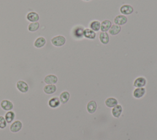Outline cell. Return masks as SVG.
<instances>
[{
  "mask_svg": "<svg viewBox=\"0 0 157 140\" xmlns=\"http://www.w3.org/2000/svg\"><path fill=\"white\" fill-rule=\"evenodd\" d=\"M120 11L122 15H128L134 12L133 8L129 4H123L120 8Z\"/></svg>",
  "mask_w": 157,
  "mask_h": 140,
  "instance_id": "obj_6",
  "label": "cell"
},
{
  "mask_svg": "<svg viewBox=\"0 0 157 140\" xmlns=\"http://www.w3.org/2000/svg\"><path fill=\"white\" fill-rule=\"evenodd\" d=\"M83 35L86 38L89 40H95L96 36V32L90 28H85L84 30Z\"/></svg>",
  "mask_w": 157,
  "mask_h": 140,
  "instance_id": "obj_13",
  "label": "cell"
},
{
  "mask_svg": "<svg viewBox=\"0 0 157 140\" xmlns=\"http://www.w3.org/2000/svg\"><path fill=\"white\" fill-rule=\"evenodd\" d=\"M106 105L109 107H113L118 104V101L114 98H109L105 101Z\"/></svg>",
  "mask_w": 157,
  "mask_h": 140,
  "instance_id": "obj_23",
  "label": "cell"
},
{
  "mask_svg": "<svg viewBox=\"0 0 157 140\" xmlns=\"http://www.w3.org/2000/svg\"><path fill=\"white\" fill-rule=\"evenodd\" d=\"M83 1H91V0H83Z\"/></svg>",
  "mask_w": 157,
  "mask_h": 140,
  "instance_id": "obj_27",
  "label": "cell"
},
{
  "mask_svg": "<svg viewBox=\"0 0 157 140\" xmlns=\"http://www.w3.org/2000/svg\"><path fill=\"white\" fill-rule=\"evenodd\" d=\"M145 94V89L144 87H140L137 88L135 89L133 91V95L135 98H140L142 97V96Z\"/></svg>",
  "mask_w": 157,
  "mask_h": 140,
  "instance_id": "obj_20",
  "label": "cell"
},
{
  "mask_svg": "<svg viewBox=\"0 0 157 140\" xmlns=\"http://www.w3.org/2000/svg\"><path fill=\"white\" fill-rule=\"evenodd\" d=\"M99 40L102 44H104V45L107 44L110 41L109 35L107 33V32L101 31L100 34L99 35Z\"/></svg>",
  "mask_w": 157,
  "mask_h": 140,
  "instance_id": "obj_15",
  "label": "cell"
},
{
  "mask_svg": "<svg viewBox=\"0 0 157 140\" xmlns=\"http://www.w3.org/2000/svg\"><path fill=\"white\" fill-rule=\"evenodd\" d=\"M0 106H1L2 110L6 112L9 111H12L14 107V105L12 102L9 100H3L1 102V103H0Z\"/></svg>",
  "mask_w": 157,
  "mask_h": 140,
  "instance_id": "obj_4",
  "label": "cell"
},
{
  "mask_svg": "<svg viewBox=\"0 0 157 140\" xmlns=\"http://www.w3.org/2000/svg\"><path fill=\"white\" fill-rule=\"evenodd\" d=\"M46 44V40L45 37L41 36L36 39L34 42V46L36 49H41Z\"/></svg>",
  "mask_w": 157,
  "mask_h": 140,
  "instance_id": "obj_12",
  "label": "cell"
},
{
  "mask_svg": "<svg viewBox=\"0 0 157 140\" xmlns=\"http://www.w3.org/2000/svg\"><path fill=\"white\" fill-rule=\"evenodd\" d=\"M89 28L95 32H98L101 28V22L98 20H93L91 21L89 25Z\"/></svg>",
  "mask_w": 157,
  "mask_h": 140,
  "instance_id": "obj_19",
  "label": "cell"
},
{
  "mask_svg": "<svg viewBox=\"0 0 157 140\" xmlns=\"http://www.w3.org/2000/svg\"><path fill=\"white\" fill-rule=\"evenodd\" d=\"M0 136H3V135H2V134H1V133H0Z\"/></svg>",
  "mask_w": 157,
  "mask_h": 140,
  "instance_id": "obj_28",
  "label": "cell"
},
{
  "mask_svg": "<svg viewBox=\"0 0 157 140\" xmlns=\"http://www.w3.org/2000/svg\"><path fill=\"white\" fill-rule=\"evenodd\" d=\"M112 25L111 21L109 20H104L101 23V31L102 32H107L109 30Z\"/></svg>",
  "mask_w": 157,
  "mask_h": 140,
  "instance_id": "obj_16",
  "label": "cell"
},
{
  "mask_svg": "<svg viewBox=\"0 0 157 140\" xmlns=\"http://www.w3.org/2000/svg\"><path fill=\"white\" fill-rule=\"evenodd\" d=\"M58 77L53 74L46 75L44 79V82L46 84H56L58 82Z\"/></svg>",
  "mask_w": 157,
  "mask_h": 140,
  "instance_id": "obj_5",
  "label": "cell"
},
{
  "mask_svg": "<svg viewBox=\"0 0 157 140\" xmlns=\"http://www.w3.org/2000/svg\"><path fill=\"white\" fill-rule=\"evenodd\" d=\"M84 30V28L78 26V27L76 28V29L74 30V35H75V37H77V38H82V37L84 36L83 35Z\"/></svg>",
  "mask_w": 157,
  "mask_h": 140,
  "instance_id": "obj_25",
  "label": "cell"
},
{
  "mask_svg": "<svg viewBox=\"0 0 157 140\" xmlns=\"http://www.w3.org/2000/svg\"><path fill=\"white\" fill-rule=\"evenodd\" d=\"M87 111L90 114H93L94 113L97 108V104L95 101H90L87 105Z\"/></svg>",
  "mask_w": 157,
  "mask_h": 140,
  "instance_id": "obj_22",
  "label": "cell"
},
{
  "mask_svg": "<svg viewBox=\"0 0 157 140\" xmlns=\"http://www.w3.org/2000/svg\"><path fill=\"white\" fill-rule=\"evenodd\" d=\"M26 19L30 22H36L39 20V15L36 12H30L26 15Z\"/></svg>",
  "mask_w": 157,
  "mask_h": 140,
  "instance_id": "obj_14",
  "label": "cell"
},
{
  "mask_svg": "<svg viewBox=\"0 0 157 140\" xmlns=\"http://www.w3.org/2000/svg\"><path fill=\"white\" fill-rule=\"evenodd\" d=\"M147 84V80L144 77H139L135 79L133 83L134 87L140 88V87H144V86Z\"/></svg>",
  "mask_w": 157,
  "mask_h": 140,
  "instance_id": "obj_11",
  "label": "cell"
},
{
  "mask_svg": "<svg viewBox=\"0 0 157 140\" xmlns=\"http://www.w3.org/2000/svg\"><path fill=\"white\" fill-rule=\"evenodd\" d=\"M23 127L22 122L20 121H14L10 125V131L12 133H17L21 131Z\"/></svg>",
  "mask_w": 157,
  "mask_h": 140,
  "instance_id": "obj_3",
  "label": "cell"
},
{
  "mask_svg": "<svg viewBox=\"0 0 157 140\" xmlns=\"http://www.w3.org/2000/svg\"><path fill=\"white\" fill-rule=\"evenodd\" d=\"M70 98V94L68 91H64L59 95V99L62 104H66Z\"/></svg>",
  "mask_w": 157,
  "mask_h": 140,
  "instance_id": "obj_18",
  "label": "cell"
},
{
  "mask_svg": "<svg viewBox=\"0 0 157 140\" xmlns=\"http://www.w3.org/2000/svg\"><path fill=\"white\" fill-rule=\"evenodd\" d=\"M113 21H114L115 24L118 25L119 26H122L127 23L128 18L126 15H124L122 14L118 15H117L114 18V19H113Z\"/></svg>",
  "mask_w": 157,
  "mask_h": 140,
  "instance_id": "obj_8",
  "label": "cell"
},
{
  "mask_svg": "<svg viewBox=\"0 0 157 140\" xmlns=\"http://www.w3.org/2000/svg\"><path fill=\"white\" fill-rule=\"evenodd\" d=\"M39 26L40 24L38 21H36V22H31L28 26V30L30 32H35L39 28Z\"/></svg>",
  "mask_w": 157,
  "mask_h": 140,
  "instance_id": "obj_24",
  "label": "cell"
},
{
  "mask_svg": "<svg viewBox=\"0 0 157 140\" xmlns=\"http://www.w3.org/2000/svg\"><path fill=\"white\" fill-rule=\"evenodd\" d=\"M16 88L22 94H26L30 90V85L24 80H19L16 82Z\"/></svg>",
  "mask_w": 157,
  "mask_h": 140,
  "instance_id": "obj_1",
  "label": "cell"
},
{
  "mask_svg": "<svg viewBox=\"0 0 157 140\" xmlns=\"http://www.w3.org/2000/svg\"><path fill=\"white\" fill-rule=\"evenodd\" d=\"M5 119L8 125L10 127V124L15 121V114L13 111H7L4 116Z\"/></svg>",
  "mask_w": 157,
  "mask_h": 140,
  "instance_id": "obj_10",
  "label": "cell"
},
{
  "mask_svg": "<svg viewBox=\"0 0 157 140\" xmlns=\"http://www.w3.org/2000/svg\"><path fill=\"white\" fill-rule=\"evenodd\" d=\"M66 41V37L62 35L54 36L51 40V42L53 46L55 47H62L65 44Z\"/></svg>",
  "mask_w": 157,
  "mask_h": 140,
  "instance_id": "obj_2",
  "label": "cell"
},
{
  "mask_svg": "<svg viewBox=\"0 0 157 140\" xmlns=\"http://www.w3.org/2000/svg\"><path fill=\"white\" fill-rule=\"evenodd\" d=\"M60 104L61 102L59 101V98L56 96H53V97L50 98L48 101V106H49V107H51V108L53 109L57 108V107L60 106Z\"/></svg>",
  "mask_w": 157,
  "mask_h": 140,
  "instance_id": "obj_9",
  "label": "cell"
},
{
  "mask_svg": "<svg viewBox=\"0 0 157 140\" xmlns=\"http://www.w3.org/2000/svg\"><path fill=\"white\" fill-rule=\"evenodd\" d=\"M122 30V28L121 26H119L118 25L116 24H113L111 26V28L109 29V30L108 31H109V33L112 35V36H116L117 35H118L119 33L121 32Z\"/></svg>",
  "mask_w": 157,
  "mask_h": 140,
  "instance_id": "obj_17",
  "label": "cell"
},
{
  "mask_svg": "<svg viewBox=\"0 0 157 140\" xmlns=\"http://www.w3.org/2000/svg\"><path fill=\"white\" fill-rule=\"evenodd\" d=\"M8 126V123L6 122L5 117L3 116H0V129L1 130H4Z\"/></svg>",
  "mask_w": 157,
  "mask_h": 140,
  "instance_id": "obj_26",
  "label": "cell"
},
{
  "mask_svg": "<svg viewBox=\"0 0 157 140\" xmlns=\"http://www.w3.org/2000/svg\"><path fill=\"white\" fill-rule=\"evenodd\" d=\"M122 112V107L120 105H116L112 110V114L116 118H118L120 116Z\"/></svg>",
  "mask_w": 157,
  "mask_h": 140,
  "instance_id": "obj_21",
  "label": "cell"
},
{
  "mask_svg": "<svg viewBox=\"0 0 157 140\" xmlns=\"http://www.w3.org/2000/svg\"><path fill=\"white\" fill-rule=\"evenodd\" d=\"M57 90V85L55 84H47L44 85L43 91L47 95H52L55 94Z\"/></svg>",
  "mask_w": 157,
  "mask_h": 140,
  "instance_id": "obj_7",
  "label": "cell"
}]
</instances>
